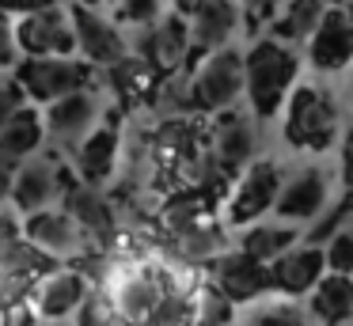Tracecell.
I'll list each match as a JSON object with an SVG mask.
<instances>
[{
  "instance_id": "1",
  "label": "cell",
  "mask_w": 353,
  "mask_h": 326,
  "mask_svg": "<svg viewBox=\"0 0 353 326\" xmlns=\"http://www.w3.org/2000/svg\"><path fill=\"white\" fill-rule=\"evenodd\" d=\"M103 288L114 300L125 326H148L156 318V311L163 307V300L171 296L160 254H152V258L148 254H110Z\"/></svg>"
},
{
  "instance_id": "2",
  "label": "cell",
  "mask_w": 353,
  "mask_h": 326,
  "mask_svg": "<svg viewBox=\"0 0 353 326\" xmlns=\"http://www.w3.org/2000/svg\"><path fill=\"white\" fill-rule=\"evenodd\" d=\"M243 57H247V99H251L254 118H274L296 88L300 76L296 50L289 42H281L277 34H270L259 38Z\"/></svg>"
},
{
  "instance_id": "3",
  "label": "cell",
  "mask_w": 353,
  "mask_h": 326,
  "mask_svg": "<svg viewBox=\"0 0 353 326\" xmlns=\"http://www.w3.org/2000/svg\"><path fill=\"white\" fill-rule=\"evenodd\" d=\"M254 148H259V133H254V118L243 110H221L213 114L205 129V156H201V179H216L228 197L236 174H243L254 163Z\"/></svg>"
},
{
  "instance_id": "4",
  "label": "cell",
  "mask_w": 353,
  "mask_h": 326,
  "mask_svg": "<svg viewBox=\"0 0 353 326\" xmlns=\"http://www.w3.org/2000/svg\"><path fill=\"white\" fill-rule=\"evenodd\" d=\"M285 141L304 152H327L338 136V103L319 83H300L292 88L285 103Z\"/></svg>"
},
{
  "instance_id": "5",
  "label": "cell",
  "mask_w": 353,
  "mask_h": 326,
  "mask_svg": "<svg viewBox=\"0 0 353 326\" xmlns=\"http://www.w3.org/2000/svg\"><path fill=\"white\" fill-rule=\"evenodd\" d=\"M80 182L77 167L65 163V156H31L8 182V205H16L23 216L42 212L50 205L65 201L72 186Z\"/></svg>"
},
{
  "instance_id": "6",
  "label": "cell",
  "mask_w": 353,
  "mask_h": 326,
  "mask_svg": "<svg viewBox=\"0 0 353 326\" xmlns=\"http://www.w3.org/2000/svg\"><path fill=\"white\" fill-rule=\"evenodd\" d=\"M23 235L42 250V254L54 258V262H80L84 265L88 258L103 254L99 243L92 239V232H88L65 205H50V209H42V212L23 216Z\"/></svg>"
},
{
  "instance_id": "7",
  "label": "cell",
  "mask_w": 353,
  "mask_h": 326,
  "mask_svg": "<svg viewBox=\"0 0 353 326\" xmlns=\"http://www.w3.org/2000/svg\"><path fill=\"white\" fill-rule=\"evenodd\" d=\"M23 91L31 95V103H57V99L72 95V91L92 88L95 68L92 61H77V57H23L16 68H12Z\"/></svg>"
},
{
  "instance_id": "8",
  "label": "cell",
  "mask_w": 353,
  "mask_h": 326,
  "mask_svg": "<svg viewBox=\"0 0 353 326\" xmlns=\"http://www.w3.org/2000/svg\"><path fill=\"white\" fill-rule=\"evenodd\" d=\"M281 167L274 159H254L236 182H232L228 197H224V220L232 227H251L259 224V216L277 209V197H281Z\"/></svg>"
},
{
  "instance_id": "9",
  "label": "cell",
  "mask_w": 353,
  "mask_h": 326,
  "mask_svg": "<svg viewBox=\"0 0 353 326\" xmlns=\"http://www.w3.org/2000/svg\"><path fill=\"white\" fill-rule=\"evenodd\" d=\"M247 91V57L236 50H213L194 65V103L201 114L232 110L236 99Z\"/></svg>"
},
{
  "instance_id": "10",
  "label": "cell",
  "mask_w": 353,
  "mask_h": 326,
  "mask_svg": "<svg viewBox=\"0 0 353 326\" xmlns=\"http://www.w3.org/2000/svg\"><path fill=\"white\" fill-rule=\"evenodd\" d=\"M16 38H19V53L23 57H72L80 50L77 19H72V8H65V4L19 15Z\"/></svg>"
},
{
  "instance_id": "11",
  "label": "cell",
  "mask_w": 353,
  "mask_h": 326,
  "mask_svg": "<svg viewBox=\"0 0 353 326\" xmlns=\"http://www.w3.org/2000/svg\"><path fill=\"white\" fill-rule=\"evenodd\" d=\"M327 197H330V174L323 167H300L285 179L281 197H277V220L285 224H319L327 216Z\"/></svg>"
},
{
  "instance_id": "12",
  "label": "cell",
  "mask_w": 353,
  "mask_h": 326,
  "mask_svg": "<svg viewBox=\"0 0 353 326\" xmlns=\"http://www.w3.org/2000/svg\"><path fill=\"white\" fill-rule=\"evenodd\" d=\"M209 281L213 285H221L224 292L232 296V300L243 307V303H254V300H262V296H270L274 292V281H270V265L266 262H259V258H251L247 250H239V247H232V250H224L221 258H216L213 265H209Z\"/></svg>"
},
{
  "instance_id": "13",
  "label": "cell",
  "mask_w": 353,
  "mask_h": 326,
  "mask_svg": "<svg viewBox=\"0 0 353 326\" xmlns=\"http://www.w3.org/2000/svg\"><path fill=\"white\" fill-rule=\"evenodd\" d=\"M95 125H99V99H95L92 88L72 91V95L46 106V136L54 144H61L69 156L92 136Z\"/></svg>"
},
{
  "instance_id": "14",
  "label": "cell",
  "mask_w": 353,
  "mask_h": 326,
  "mask_svg": "<svg viewBox=\"0 0 353 326\" xmlns=\"http://www.w3.org/2000/svg\"><path fill=\"white\" fill-rule=\"evenodd\" d=\"M330 273L327 265V247L319 243H296L292 250H285L277 262H270V281H274L277 296H312V288L319 285L323 277Z\"/></svg>"
},
{
  "instance_id": "15",
  "label": "cell",
  "mask_w": 353,
  "mask_h": 326,
  "mask_svg": "<svg viewBox=\"0 0 353 326\" xmlns=\"http://www.w3.org/2000/svg\"><path fill=\"white\" fill-rule=\"evenodd\" d=\"M92 277L80 265H54L39 285L31 288V303L42 318H69L80 311V303L92 292Z\"/></svg>"
},
{
  "instance_id": "16",
  "label": "cell",
  "mask_w": 353,
  "mask_h": 326,
  "mask_svg": "<svg viewBox=\"0 0 353 326\" xmlns=\"http://www.w3.org/2000/svg\"><path fill=\"white\" fill-rule=\"evenodd\" d=\"M42 141H46V110H34L27 103L16 114L0 118V152H4V174H8L4 182L16 179V171L31 156H39Z\"/></svg>"
},
{
  "instance_id": "17",
  "label": "cell",
  "mask_w": 353,
  "mask_h": 326,
  "mask_svg": "<svg viewBox=\"0 0 353 326\" xmlns=\"http://www.w3.org/2000/svg\"><path fill=\"white\" fill-rule=\"evenodd\" d=\"M190 50H194L190 23L175 12V15H163L152 27H141V38H137V50L133 53H145L160 72H179L183 61L190 57Z\"/></svg>"
},
{
  "instance_id": "18",
  "label": "cell",
  "mask_w": 353,
  "mask_h": 326,
  "mask_svg": "<svg viewBox=\"0 0 353 326\" xmlns=\"http://www.w3.org/2000/svg\"><path fill=\"white\" fill-rule=\"evenodd\" d=\"M307 57L319 72H342L345 65H353V12L342 4H334L327 12V19L319 23V30L307 42Z\"/></svg>"
},
{
  "instance_id": "19",
  "label": "cell",
  "mask_w": 353,
  "mask_h": 326,
  "mask_svg": "<svg viewBox=\"0 0 353 326\" xmlns=\"http://www.w3.org/2000/svg\"><path fill=\"white\" fill-rule=\"evenodd\" d=\"M72 19H77V38H80L84 61H92V65H99V68H110V65H118L125 53H133L130 45H125L122 27H118L114 19H103L95 8L77 4L72 8Z\"/></svg>"
},
{
  "instance_id": "20",
  "label": "cell",
  "mask_w": 353,
  "mask_h": 326,
  "mask_svg": "<svg viewBox=\"0 0 353 326\" xmlns=\"http://www.w3.org/2000/svg\"><path fill=\"white\" fill-rule=\"evenodd\" d=\"M122 141H118V129L114 125H95L92 136L72 152V167H77L80 182L88 186H107V179H114V167L118 156H122Z\"/></svg>"
},
{
  "instance_id": "21",
  "label": "cell",
  "mask_w": 353,
  "mask_h": 326,
  "mask_svg": "<svg viewBox=\"0 0 353 326\" xmlns=\"http://www.w3.org/2000/svg\"><path fill=\"white\" fill-rule=\"evenodd\" d=\"M168 250L179 254L183 262H190V265H213L216 258H221L224 250H232V247H228V232H224V224L209 212L205 220H198V224L168 235Z\"/></svg>"
},
{
  "instance_id": "22",
  "label": "cell",
  "mask_w": 353,
  "mask_h": 326,
  "mask_svg": "<svg viewBox=\"0 0 353 326\" xmlns=\"http://www.w3.org/2000/svg\"><path fill=\"white\" fill-rule=\"evenodd\" d=\"M239 0H205L198 12L190 15V34H194V50L201 53H213V50H224L232 42L239 27Z\"/></svg>"
},
{
  "instance_id": "23",
  "label": "cell",
  "mask_w": 353,
  "mask_h": 326,
  "mask_svg": "<svg viewBox=\"0 0 353 326\" xmlns=\"http://www.w3.org/2000/svg\"><path fill=\"white\" fill-rule=\"evenodd\" d=\"M307 311L319 326H345L353 323V273L330 269L307 296Z\"/></svg>"
},
{
  "instance_id": "24",
  "label": "cell",
  "mask_w": 353,
  "mask_h": 326,
  "mask_svg": "<svg viewBox=\"0 0 353 326\" xmlns=\"http://www.w3.org/2000/svg\"><path fill=\"white\" fill-rule=\"evenodd\" d=\"M198 110L194 103V72H163L152 88V114L160 121L190 118Z\"/></svg>"
},
{
  "instance_id": "25",
  "label": "cell",
  "mask_w": 353,
  "mask_h": 326,
  "mask_svg": "<svg viewBox=\"0 0 353 326\" xmlns=\"http://www.w3.org/2000/svg\"><path fill=\"white\" fill-rule=\"evenodd\" d=\"M300 243V224H251L239 235V250H247L259 262H277L285 250H292Z\"/></svg>"
},
{
  "instance_id": "26",
  "label": "cell",
  "mask_w": 353,
  "mask_h": 326,
  "mask_svg": "<svg viewBox=\"0 0 353 326\" xmlns=\"http://www.w3.org/2000/svg\"><path fill=\"white\" fill-rule=\"evenodd\" d=\"M327 12H330L327 0H289L274 19V34L281 42H312V34L327 19Z\"/></svg>"
},
{
  "instance_id": "27",
  "label": "cell",
  "mask_w": 353,
  "mask_h": 326,
  "mask_svg": "<svg viewBox=\"0 0 353 326\" xmlns=\"http://www.w3.org/2000/svg\"><path fill=\"white\" fill-rule=\"evenodd\" d=\"M236 307L239 303L232 300L228 292H224L221 285H213L205 273V285L198 288V296H194V311H198V326H232V318H236Z\"/></svg>"
},
{
  "instance_id": "28",
  "label": "cell",
  "mask_w": 353,
  "mask_h": 326,
  "mask_svg": "<svg viewBox=\"0 0 353 326\" xmlns=\"http://www.w3.org/2000/svg\"><path fill=\"white\" fill-rule=\"evenodd\" d=\"M209 205L201 201L198 194H175V197H168V205L160 209V220H163V232L168 235H175V232H183V227H190V224H198V220H205L209 216Z\"/></svg>"
},
{
  "instance_id": "29",
  "label": "cell",
  "mask_w": 353,
  "mask_h": 326,
  "mask_svg": "<svg viewBox=\"0 0 353 326\" xmlns=\"http://www.w3.org/2000/svg\"><path fill=\"white\" fill-rule=\"evenodd\" d=\"M247 326H312V311L292 300H270L247 315Z\"/></svg>"
},
{
  "instance_id": "30",
  "label": "cell",
  "mask_w": 353,
  "mask_h": 326,
  "mask_svg": "<svg viewBox=\"0 0 353 326\" xmlns=\"http://www.w3.org/2000/svg\"><path fill=\"white\" fill-rule=\"evenodd\" d=\"M77 326H125V318L118 315V307L107 296V288L95 285L92 292H88V300L80 303V311H77Z\"/></svg>"
},
{
  "instance_id": "31",
  "label": "cell",
  "mask_w": 353,
  "mask_h": 326,
  "mask_svg": "<svg viewBox=\"0 0 353 326\" xmlns=\"http://www.w3.org/2000/svg\"><path fill=\"white\" fill-rule=\"evenodd\" d=\"M163 0H114V23L118 27H152L163 19Z\"/></svg>"
},
{
  "instance_id": "32",
  "label": "cell",
  "mask_w": 353,
  "mask_h": 326,
  "mask_svg": "<svg viewBox=\"0 0 353 326\" xmlns=\"http://www.w3.org/2000/svg\"><path fill=\"white\" fill-rule=\"evenodd\" d=\"M327 265L334 273H353V220L338 224L334 232L327 235Z\"/></svg>"
},
{
  "instance_id": "33",
  "label": "cell",
  "mask_w": 353,
  "mask_h": 326,
  "mask_svg": "<svg viewBox=\"0 0 353 326\" xmlns=\"http://www.w3.org/2000/svg\"><path fill=\"white\" fill-rule=\"evenodd\" d=\"M239 8H243V19L251 23V30H259L262 23H274L277 19L281 0H239Z\"/></svg>"
},
{
  "instance_id": "34",
  "label": "cell",
  "mask_w": 353,
  "mask_h": 326,
  "mask_svg": "<svg viewBox=\"0 0 353 326\" xmlns=\"http://www.w3.org/2000/svg\"><path fill=\"white\" fill-rule=\"evenodd\" d=\"M61 0H4V12L8 15H31V12H42V8H54Z\"/></svg>"
},
{
  "instance_id": "35",
  "label": "cell",
  "mask_w": 353,
  "mask_h": 326,
  "mask_svg": "<svg viewBox=\"0 0 353 326\" xmlns=\"http://www.w3.org/2000/svg\"><path fill=\"white\" fill-rule=\"evenodd\" d=\"M342 179L345 186H353V129L345 133V144H342Z\"/></svg>"
},
{
  "instance_id": "36",
  "label": "cell",
  "mask_w": 353,
  "mask_h": 326,
  "mask_svg": "<svg viewBox=\"0 0 353 326\" xmlns=\"http://www.w3.org/2000/svg\"><path fill=\"white\" fill-rule=\"evenodd\" d=\"M77 4H84V8H99V4H107V0H77Z\"/></svg>"
},
{
  "instance_id": "37",
  "label": "cell",
  "mask_w": 353,
  "mask_h": 326,
  "mask_svg": "<svg viewBox=\"0 0 353 326\" xmlns=\"http://www.w3.org/2000/svg\"><path fill=\"white\" fill-rule=\"evenodd\" d=\"M345 91H350V106H353V76H350V88H345Z\"/></svg>"
},
{
  "instance_id": "38",
  "label": "cell",
  "mask_w": 353,
  "mask_h": 326,
  "mask_svg": "<svg viewBox=\"0 0 353 326\" xmlns=\"http://www.w3.org/2000/svg\"><path fill=\"white\" fill-rule=\"evenodd\" d=\"M334 4H342V8H350V4H353V0H334Z\"/></svg>"
}]
</instances>
